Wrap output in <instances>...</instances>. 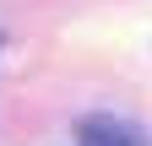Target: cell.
Returning a JSON list of instances; mask_svg holds the SVG:
<instances>
[{
	"mask_svg": "<svg viewBox=\"0 0 152 146\" xmlns=\"http://www.w3.org/2000/svg\"><path fill=\"white\" fill-rule=\"evenodd\" d=\"M76 146H152L141 124H125L114 114H87L76 119Z\"/></svg>",
	"mask_w": 152,
	"mask_h": 146,
	"instance_id": "6da1fadb",
	"label": "cell"
}]
</instances>
